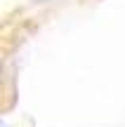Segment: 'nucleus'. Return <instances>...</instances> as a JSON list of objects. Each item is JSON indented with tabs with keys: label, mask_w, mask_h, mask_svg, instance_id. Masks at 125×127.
<instances>
[{
	"label": "nucleus",
	"mask_w": 125,
	"mask_h": 127,
	"mask_svg": "<svg viewBox=\"0 0 125 127\" xmlns=\"http://www.w3.org/2000/svg\"><path fill=\"white\" fill-rule=\"evenodd\" d=\"M0 73H2V59H0Z\"/></svg>",
	"instance_id": "f257e3e1"
}]
</instances>
